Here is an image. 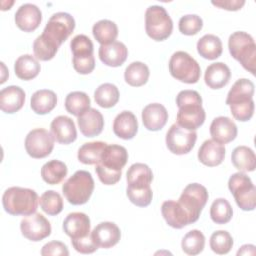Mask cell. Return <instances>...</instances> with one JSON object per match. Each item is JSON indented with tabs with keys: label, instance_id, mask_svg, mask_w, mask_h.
<instances>
[{
	"label": "cell",
	"instance_id": "obj_1",
	"mask_svg": "<svg viewBox=\"0 0 256 256\" xmlns=\"http://www.w3.org/2000/svg\"><path fill=\"white\" fill-rule=\"evenodd\" d=\"M179 108L177 124L188 130H196L203 125L206 114L202 107V98L195 90H182L176 97Z\"/></svg>",
	"mask_w": 256,
	"mask_h": 256
},
{
	"label": "cell",
	"instance_id": "obj_2",
	"mask_svg": "<svg viewBox=\"0 0 256 256\" xmlns=\"http://www.w3.org/2000/svg\"><path fill=\"white\" fill-rule=\"evenodd\" d=\"M128 160L125 147L112 144L107 145L102 152L100 162L96 164L95 171L99 180L105 185L116 184L122 175V168Z\"/></svg>",
	"mask_w": 256,
	"mask_h": 256
},
{
	"label": "cell",
	"instance_id": "obj_3",
	"mask_svg": "<svg viewBox=\"0 0 256 256\" xmlns=\"http://www.w3.org/2000/svg\"><path fill=\"white\" fill-rule=\"evenodd\" d=\"M39 203L37 193L29 188L10 187L2 196L4 210L14 216H28L36 212Z\"/></svg>",
	"mask_w": 256,
	"mask_h": 256
},
{
	"label": "cell",
	"instance_id": "obj_4",
	"mask_svg": "<svg viewBox=\"0 0 256 256\" xmlns=\"http://www.w3.org/2000/svg\"><path fill=\"white\" fill-rule=\"evenodd\" d=\"M228 48L231 56L237 60L242 67L255 74L256 65V45L253 37L243 31H237L230 35Z\"/></svg>",
	"mask_w": 256,
	"mask_h": 256
},
{
	"label": "cell",
	"instance_id": "obj_5",
	"mask_svg": "<svg viewBox=\"0 0 256 256\" xmlns=\"http://www.w3.org/2000/svg\"><path fill=\"white\" fill-rule=\"evenodd\" d=\"M94 190V180L90 172L76 171L62 186V192L72 205L85 204Z\"/></svg>",
	"mask_w": 256,
	"mask_h": 256
},
{
	"label": "cell",
	"instance_id": "obj_6",
	"mask_svg": "<svg viewBox=\"0 0 256 256\" xmlns=\"http://www.w3.org/2000/svg\"><path fill=\"white\" fill-rule=\"evenodd\" d=\"M145 30L147 35L155 41L167 39L173 30V22L164 7L149 6L145 12Z\"/></svg>",
	"mask_w": 256,
	"mask_h": 256
},
{
	"label": "cell",
	"instance_id": "obj_7",
	"mask_svg": "<svg viewBox=\"0 0 256 256\" xmlns=\"http://www.w3.org/2000/svg\"><path fill=\"white\" fill-rule=\"evenodd\" d=\"M169 72L172 77L187 84L198 82L201 75L198 62L184 51L173 53L169 60Z\"/></svg>",
	"mask_w": 256,
	"mask_h": 256
},
{
	"label": "cell",
	"instance_id": "obj_8",
	"mask_svg": "<svg viewBox=\"0 0 256 256\" xmlns=\"http://www.w3.org/2000/svg\"><path fill=\"white\" fill-rule=\"evenodd\" d=\"M228 188L237 205L244 211H252L256 205V189L250 177L243 172L234 173L228 181Z\"/></svg>",
	"mask_w": 256,
	"mask_h": 256
},
{
	"label": "cell",
	"instance_id": "obj_9",
	"mask_svg": "<svg viewBox=\"0 0 256 256\" xmlns=\"http://www.w3.org/2000/svg\"><path fill=\"white\" fill-rule=\"evenodd\" d=\"M207 189L198 183L188 184L179 197L178 202L187 213L191 224L199 219L202 209L208 201Z\"/></svg>",
	"mask_w": 256,
	"mask_h": 256
},
{
	"label": "cell",
	"instance_id": "obj_10",
	"mask_svg": "<svg viewBox=\"0 0 256 256\" xmlns=\"http://www.w3.org/2000/svg\"><path fill=\"white\" fill-rule=\"evenodd\" d=\"M74 28V18L69 13L58 12L50 17L42 35L57 47H60L61 44L72 34Z\"/></svg>",
	"mask_w": 256,
	"mask_h": 256
},
{
	"label": "cell",
	"instance_id": "obj_11",
	"mask_svg": "<svg viewBox=\"0 0 256 256\" xmlns=\"http://www.w3.org/2000/svg\"><path fill=\"white\" fill-rule=\"evenodd\" d=\"M54 137L52 133L43 128L31 130L25 138V149L29 156L36 159L45 158L54 148Z\"/></svg>",
	"mask_w": 256,
	"mask_h": 256
},
{
	"label": "cell",
	"instance_id": "obj_12",
	"mask_svg": "<svg viewBox=\"0 0 256 256\" xmlns=\"http://www.w3.org/2000/svg\"><path fill=\"white\" fill-rule=\"evenodd\" d=\"M197 134L194 130H188L177 123L173 124L166 133L167 148L176 155L189 153L196 142Z\"/></svg>",
	"mask_w": 256,
	"mask_h": 256
},
{
	"label": "cell",
	"instance_id": "obj_13",
	"mask_svg": "<svg viewBox=\"0 0 256 256\" xmlns=\"http://www.w3.org/2000/svg\"><path fill=\"white\" fill-rule=\"evenodd\" d=\"M20 229L25 238L34 242L41 241L51 234L49 221L40 213H33L24 217L20 222Z\"/></svg>",
	"mask_w": 256,
	"mask_h": 256
},
{
	"label": "cell",
	"instance_id": "obj_14",
	"mask_svg": "<svg viewBox=\"0 0 256 256\" xmlns=\"http://www.w3.org/2000/svg\"><path fill=\"white\" fill-rule=\"evenodd\" d=\"M42 20L41 10L34 4L21 5L15 13V23L24 32H32L37 29Z\"/></svg>",
	"mask_w": 256,
	"mask_h": 256
},
{
	"label": "cell",
	"instance_id": "obj_15",
	"mask_svg": "<svg viewBox=\"0 0 256 256\" xmlns=\"http://www.w3.org/2000/svg\"><path fill=\"white\" fill-rule=\"evenodd\" d=\"M92 238L100 248H111L115 246L120 238L121 232L119 227L113 222H101L91 232Z\"/></svg>",
	"mask_w": 256,
	"mask_h": 256
},
{
	"label": "cell",
	"instance_id": "obj_16",
	"mask_svg": "<svg viewBox=\"0 0 256 256\" xmlns=\"http://www.w3.org/2000/svg\"><path fill=\"white\" fill-rule=\"evenodd\" d=\"M50 128L54 139L60 144H70L77 138L75 123L68 116H57L52 120Z\"/></svg>",
	"mask_w": 256,
	"mask_h": 256
},
{
	"label": "cell",
	"instance_id": "obj_17",
	"mask_svg": "<svg viewBox=\"0 0 256 256\" xmlns=\"http://www.w3.org/2000/svg\"><path fill=\"white\" fill-rule=\"evenodd\" d=\"M237 126L229 117L219 116L213 119L210 125V134L214 141L227 144L237 136Z\"/></svg>",
	"mask_w": 256,
	"mask_h": 256
},
{
	"label": "cell",
	"instance_id": "obj_18",
	"mask_svg": "<svg viewBox=\"0 0 256 256\" xmlns=\"http://www.w3.org/2000/svg\"><path fill=\"white\" fill-rule=\"evenodd\" d=\"M63 230L71 239H78L90 234V219L82 212H73L66 216Z\"/></svg>",
	"mask_w": 256,
	"mask_h": 256
},
{
	"label": "cell",
	"instance_id": "obj_19",
	"mask_svg": "<svg viewBox=\"0 0 256 256\" xmlns=\"http://www.w3.org/2000/svg\"><path fill=\"white\" fill-rule=\"evenodd\" d=\"M80 132L85 137L98 136L104 128V119L100 111L95 108H89L77 119Z\"/></svg>",
	"mask_w": 256,
	"mask_h": 256
},
{
	"label": "cell",
	"instance_id": "obj_20",
	"mask_svg": "<svg viewBox=\"0 0 256 256\" xmlns=\"http://www.w3.org/2000/svg\"><path fill=\"white\" fill-rule=\"evenodd\" d=\"M99 58L107 66L118 67L121 66L127 59L128 49L124 43L114 41L107 45L99 47Z\"/></svg>",
	"mask_w": 256,
	"mask_h": 256
},
{
	"label": "cell",
	"instance_id": "obj_21",
	"mask_svg": "<svg viewBox=\"0 0 256 256\" xmlns=\"http://www.w3.org/2000/svg\"><path fill=\"white\" fill-rule=\"evenodd\" d=\"M168 120L166 108L159 103H151L142 110V121L149 131L161 130Z\"/></svg>",
	"mask_w": 256,
	"mask_h": 256
},
{
	"label": "cell",
	"instance_id": "obj_22",
	"mask_svg": "<svg viewBox=\"0 0 256 256\" xmlns=\"http://www.w3.org/2000/svg\"><path fill=\"white\" fill-rule=\"evenodd\" d=\"M161 213L166 223L175 229H181L191 224L190 219L178 201L168 200L163 202Z\"/></svg>",
	"mask_w": 256,
	"mask_h": 256
},
{
	"label": "cell",
	"instance_id": "obj_23",
	"mask_svg": "<svg viewBox=\"0 0 256 256\" xmlns=\"http://www.w3.org/2000/svg\"><path fill=\"white\" fill-rule=\"evenodd\" d=\"M25 102V92L19 86L11 85L0 91V108L3 112L13 114L19 111Z\"/></svg>",
	"mask_w": 256,
	"mask_h": 256
},
{
	"label": "cell",
	"instance_id": "obj_24",
	"mask_svg": "<svg viewBox=\"0 0 256 256\" xmlns=\"http://www.w3.org/2000/svg\"><path fill=\"white\" fill-rule=\"evenodd\" d=\"M225 158V147L213 139L203 142L198 150V160L209 167L220 165Z\"/></svg>",
	"mask_w": 256,
	"mask_h": 256
},
{
	"label": "cell",
	"instance_id": "obj_25",
	"mask_svg": "<svg viewBox=\"0 0 256 256\" xmlns=\"http://www.w3.org/2000/svg\"><path fill=\"white\" fill-rule=\"evenodd\" d=\"M127 188L145 189L149 188L153 180L152 170L144 163H134L127 171Z\"/></svg>",
	"mask_w": 256,
	"mask_h": 256
},
{
	"label": "cell",
	"instance_id": "obj_26",
	"mask_svg": "<svg viewBox=\"0 0 256 256\" xmlns=\"http://www.w3.org/2000/svg\"><path fill=\"white\" fill-rule=\"evenodd\" d=\"M138 131V122L136 116L130 111L120 112L114 119L113 132L124 140L132 139Z\"/></svg>",
	"mask_w": 256,
	"mask_h": 256
},
{
	"label": "cell",
	"instance_id": "obj_27",
	"mask_svg": "<svg viewBox=\"0 0 256 256\" xmlns=\"http://www.w3.org/2000/svg\"><path fill=\"white\" fill-rule=\"evenodd\" d=\"M230 77L231 71L229 67L223 62H216L206 68L204 80L209 88L220 89L228 84Z\"/></svg>",
	"mask_w": 256,
	"mask_h": 256
},
{
	"label": "cell",
	"instance_id": "obj_28",
	"mask_svg": "<svg viewBox=\"0 0 256 256\" xmlns=\"http://www.w3.org/2000/svg\"><path fill=\"white\" fill-rule=\"evenodd\" d=\"M254 95V84L251 80L242 78L238 79L228 92L226 98V104L229 106L231 104L243 103L253 99Z\"/></svg>",
	"mask_w": 256,
	"mask_h": 256
},
{
	"label": "cell",
	"instance_id": "obj_29",
	"mask_svg": "<svg viewBox=\"0 0 256 256\" xmlns=\"http://www.w3.org/2000/svg\"><path fill=\"white\" fill-rule=\"evenodd\" d=\"M57 104V96L52 90L41 89L31 96V109L39 115L51 112Z\"/></svg>",
	"mask_w": 256,
	"mask_h": 256
},
{
	"label": "cell",
	"instance_id": "obj_30",
	"mask_svg": "<svg viewBox=\"0 0 256 256\" xmlns=\"http://www.w3.org/2000/svg\"><path fill=\"white\" fill-rule=\"evenodd\" d=\"M41 66L38 60L29 54H25L17 58L14 64L16 76L21 80H32L40 72Z\"/></svg>",
	"mask_w": 256,
	"mask_h": 256
},
{
	"label": "cell",
	"instance_id": "obj_31",
	"mask_svg": "<svg viewBox=\"0 0 256 256\" xmlns=\"http://www.w3.org/2000/svg\"><path fill=\"white\" fill-rule=\"evenodd\" d=\"M223 50L220 38L213 34H206L197 42V51L199 55L208 60H214L221 56Z\"/></svg>",
	"mask_w": 256,
	"mask_h": 256
},
{
	"label": "cell",
	"instance_id": "obj_32",
	"mask_svg": "<svg viewBox=\"0 0 256 256\" xmlns=\"http://www.w3.org/2000/svg\"><path fill=\"white\" fill-rule=\"evenodd\" d=\"M231 161L240 172H251L256 167V157L253 150L243 145L236 147L232 151Z\"/></svg>",
	"mask_w": 256,
	"mask_h": 256
},
{
	"label": "cell",
	"instance_id": "obj_33",
	"mask_svg": "<svg viewBox=\"0 0 256 256\" xmlns=\"http://www.w3.org/2000/svg\"><path fill=\"white\" fill-rule=\"evenodd\" d=\"M67 172L68 169L64 162L59 160H50L42 166L41 177L46 183L55 185L63 181Z\"/></svg>",
	"mask_w": 256,
	"mask_h": 256
},
{
	"label": "cell",
	"instance_id": "obj_34",
	"mask_svg": "<svg viewBox=\"0 0 256 256\" xmlns=\"http://www.w3.org/2000/svg\"><path fill=\"white\" fill-rule=\"evenodd\" d=\"M92 33L97 42L101 45H107L116 40L118 36V27L113 21L103 19L93 25Z\"/></svg>",
	"mask_w": 256,
	"mask_h": 256
},
{
	"label": "cell",
	"instance_id": "obj_35",
	"mask_svg": "<svg viewBox=\"0 0 256 256\" xmlns=\"http://www.w3.org/2000/svg\"><path fill=\"white\" fill-rule=\"evenodd\" d=\"M149 75L150 72L148 66L143 62L135 61L126 67L124 79L130 86L140 87L148 81Z\"/></svg>",
	"mask_w": 256,
	"mask_h": 256
},
{
	"label": "cell",
	"instance_id": "obj_36",
	"mask_svg": "<svg viewBox=\"0 0 256 256\" xmlns=\"http://www.w3.org/2000/svg\"><path fill=\"white\" fill-rule=\"evenodd\" d=\"M107 143L102 141H94L83 144L78 150V160L87 165H93L100 162L101 155Z\"/></svg>",
	"mask_w": 256,
	"mask_h": 256
},
{
	"label": "cell",
	"instance_id": "obj_37",
	"mask_svg": "<svg viewBox=\"0 0 256 256\" xmlns=\"http://www.w3.org/2000/svg\"><path fill=\"white\" fill-rule=\"evenodd\" d=\"M95 102L102 108H111L119 100V90L112 83L101 84L94 92Z\"/></svg>",
	"mask_w": 256,
	"mask_h": 256
},
{
	"label": "cell",
	"instance_id": "obj_38",
	"mask_svg": "<svg viewBox=\"0 0 256 256\" xmlns=\"http://www.w3.org/2000/svg\"><path fill=\"white\" fill-rule=\"evenodd\" d=\"M90 98L82 91L70 92L65 99V108L67 112L74 116H80L90 108Z\"/></svg>",
	"mask_w": 256,
	"mask_h": 256
},
{
	"label": "cell",
	"instance_id": "obj_39",
	"mask_svg": "<svg viewBox=\"0 0 256 256\" xmlns=\"http://www.w3.org/2000/svg\"><path fill=\"white\" fill-rule=\"evenodd\" d=\"M233 216V210L230 203L224 198H217L210 207V217L216 224H226Z\"/></svg>",
	"mask_w": 256,
	"mask_h": 256
},
{
	"label": "cell",
	"instance_id": "obj_40",
	"mask_svg": "<svg viewBox=\"0 0 256 256\" xmlns=\"http://www.w3.org/2000/svg\"><path fill=\"white\" fill-rule=\"evenodd\" d=\"M205 246V237L197 229L189 231L182 239V250L188 255H197L201 253Z\"/></svg>",
	"mask_w": 256,
	"mask_h": 256
},
{
	"label": "cell",
	"instance_id": "obj_41",
	"mask_svg": "<svg viewBox=\"0 0 256 256\" xmlns=\"http://www.w3.org/2000/svg\"><path fill=\"white\" fill-rule=\"evenodd\" d=\"M39 204L41 209L50 216L57 215L63 210V199L54 190L45 191L39 199Z\"/></svg>",
	"mask_w": 256,
	"mask_h": 256
},
{
	"label": "cell",
	"instance_id": "obj_42",
	"mask_svg": "<svg viewBox=\"0 0 256 256\" xmlns=\"http://www.w3.org/2000/svg\"><path fill=\"white\" fill-rule=\"evenodd\" d=\"M59 47L49 41L42 34L39 35L33 43V52L37 60L48 61L54 58Z\"/></svg>",
	"mask_w": 256,
	"mask_h": 256
},
{
	"label": "cell",
	"instance_id": "obj_43",
	"mask_svg": "<svg viewBox=\"0 0 256 256\" xmlns=\"http://www.w3.org/2000/svg\"><path fill=\"white\" fill-rule=\"evenodd\" d=\"M233 246V238L229 232L218 230L212 233L210 237V248L216 254H227Z\"/></svg>",
	"mask_w": 256,
	"mask_h": 256
},
{
	"label": "cell",
	"instance_id": "obj_44",
	"mask_svg": "<svg viewBox=\"0 0 256 256\" xmlns=\"http://www.w3.org/2000/svg\"><path fill=\"white\" fill-rule=\"evenodd\" d=\"M70 47L73 57H85L93 55V43L86 35H76L71 40Z\"/></svg>",
	"mask_w": 256,
	"mask_h": 256
},
{
	"label": "cell",
	"instance_id": "obj_45",
	"mask_svg": "<svg viewBox=\"0 0 256 256\" xmlns=\"http://www.w3.org/2000/svg\"><path fill=\"white\" fill-rule=\"evenodd\" d=\"M179 31L184 35H195L203 27V20L196 14L184 15L179 20Z\"/></svg>",
	"mask_w": 256,
	"mask_h": 256
},
{
	"label": "cell",
	"instance_id": "obj_46",
	"mask_svg": "<svg viewBox=\"0 0 256 256\" xmlns=\"http://www.w3.org/2000/svg\"><path fill=\"white\" fill-rule=\"evenodd\" d=\"M126 194L128 199L136 206L139 207H146L148 206L153 197V193L151 187L145 189H130L127 188Z\"/></svg>",
	"mask_w": 256,
	"mask_h": 256
},
{
	"label": "cell",
	"instance_id": "obj_47",
	"mask_svg": "<svg viewBox=\"0 0 256 256\" xmlns=\"http://www.w3.org/2000/svg\"><path fill=\"white\" fill-rule=\"evenodd\" d=\"M230 111L233 117L241 122H245L251 119L254 113V101L250 100L245 103L231 104L229 105Z\"/></svg>",
	"mask_w": 256,
	"mask_h": 256
},
{
	"label": "cell",
	"instance_id": "obj_48",
	"mask_svg": "<svg viewBox=\"0 0 256 256\" xmlns=\"http://www.w3.org/2000/svg\"><path fill=\"white\" fill-rule=\"evenodd\" d=\"M71 243L74 249L82 254H90L98 249V246L94 242L91 233L78 239H71Z\"/></svg>",
	"mask_w": 256,
	"mask_h": 256
},
{
	"label": "cell",
	"instance_id": "obj_49",
	"mask_svg": "<svg viewBox=\"0 0 256 256\" xmlns=\"http://www.w3.org/2000/svg\"><path fill=\"white\" fill-rule=\"evenodd\" d=\"M73 67L79 74H89L95 68L94 55L85 57H73Z\"/></svg>",
	"mask_w": 256,
	"mask_h": 256
},
{
	"label": "cell",
	"instance_id": "obj_50",
	"mask_svg": "<svg viewBox=\"0 0 256 256\" xmlns=\"http://www.w3.org/2000/svg\"><path fill=\"white\" fill-rule=\"evenodd\" d=\"M41 255L43 256H48V255H64V256H68L69 255V251L67 246L60 242V241H51L48 242L47 244H45L42 249H41Z\"/></svg>",
	"mask_w": 256,
	"mask_h": 256
},
{
	"label": "cell",
	"instance_id": "obj_51",
	"mask_svg": "<svg viewBox=\"0 0 256 256\" xmlns=\"http://www.w3.org/2000/svg\"><path fill=\"white\" fill-rule=\"evenodd\" d=\"M212 4L221 9L236 11L242 8V6L245 4V1L244 0H221V1H212Z\"/></svg>",
	"mask_w": 256,
	"mask_h": 256
},
{
	"label": "cell",
	"instance_id": "obj_52",
	"mask_svg": "<svg viewBox=\"0 0 256 256\" xmlns=\"http://www.w3.org/2000/svg\"><path fill=\"white\" fill-rule=\"evenodd\" d=\"M255 246L252 244H245L237 251V255H255Z\"/></svg>",
	"mask_w": 256,
	"mask_h": 256
}]
</instances>
